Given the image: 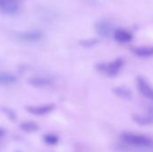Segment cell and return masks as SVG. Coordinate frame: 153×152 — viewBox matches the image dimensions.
Instances as JSON below:
<instances>
[{
    "label": "cell",
    "instance_id": "cell-5",
    "mask_svg": "<svg viewBox=\"0 0 153 152\" xmlns=\"http://www.w3.org/2000/svg\"><path fill=\"white\" fill-rule=\"evenodd\" d=\"M20 11V5L15 0H0V13L6 15H14Z\"/></svg>",
    "mask_w": 153,
    "mask_h": 152
},
{
    "label": "cell",
    "instance_id": "cell-8",
    "mask_svg": "<svg viewBox=\"0 0 153 152\" xmlns=\"http://www.w3.org/2000/svg\"><path fill=\"white\" fill-rule=\"evenodd\" d=\"M43 37V34L39 30H29V31H23L17 33V38L29 42H34L41 39Z\"/></svg>",
    "mask_w": 153,
    "mask_h": 152
},
{
    "label": "cell",
    "instance_id": "cell-14",
    "mask_svg": "<svg viewBox=\"0 0 153 152\" xmlns=\"http://www.w3.org/2000/svg\"><path fill=\"white\" fill-rule=\"evenodd\" d=\"M20 128L25 133H33L39 129V126L36 123L32 121H27V122H23L20 125Z\"/></svg>",
    "mask_w": 153,
    "mask_h": 152
},
{
    "label": "cell",
    "instance_id": "cell-2",
    "mask_svg": "<svg viewBox=\"0 0 153 152\" xmlns=\"http://www.w3.org/2000/svg\"><path fill=\"white\" fill-rule=\"evenodd\" d=\"M125 65V61L121 57H117L113 61L107 63H100L97 65V70L105 75L113 77L119 73Z\"/></svg>",
    "mask_w": 153,
    "mask_h": 152
},
{
    "label": "cell",
    "instance_id": "cell-9",
    "mask_svg": "<svg viewBox=\"0 0 153 152\" xmlns=\"http://www.w3.org/2000/svg\"><path fill=\"white\" fill-rule=\"evenodd\" d=\"M132 52L138 57L148 58L153 56V46H139L132 48Z\"/></svg>",
    "mask_w": 153,
    "mask_h": 152
},
{
    "label": "cell",
    "instance_id": "cell-3",
    "mask_svg": "<svg viewBox=\"0 0 153 152\" xmlns=\"http://www.w3.org/2000/svg\"><path fill=\"white\" fill-rule=\"evenodd\" d=\"M136 86L138 90L143 97L153 100V86L145 77L138 75L136 77Z\"/></svg>",
    "mask_w": 153,
    "mask_h": 152
},
{
    "label": "cell",
    "instance_id": "cell-1",
    "mask_svg": "<svg viewBox=\"0 0 153 152\" xmlns=\"http://www.w3.org/2000/svg\"><path fill=\"white\" fill-rule=\"evenodd\" d=\"M120 140L124 144L131 147L153 148V139L145 134L126 132L120 135Z\"/></svg>",
    "mask_w": 153,
    "mask_h": 152
},
{
    "label": "cell",
    "instance_id": "cell-12",
    "mask_svg": "<svg viewBox=\"0 0 153 152\" xmlns=\"http://www.w3.org/2000/svg\"><path fill=\"white\" fill-rule=\"evenodd\" d=\"M30 84L37 88L47 87L51 84V80L45 77H34L30 80Z\"/></svg>",
    "mask_w": 153,
    "mask_h": 152
},
{
    "label": "cell",
    "instance_id": "cell-6",
    "mask_svg": "<svg viewBox=\"0 0 153 152\" xmlns=\"http://www.w3.org/2000/svg\"><path fill=\"white\" fill-rule=\"evenodd\" d=\"M55 108L53 104H45V105H39V106H29L26 108V111L30 114L34 116H46L52 112Z\"/></svg>",
    "mask_w": 153,
    "mask_h": 152
},
{
    "label": "cell",
    "instance_id": "cell-10",
    "mask_svg": "<svg viewBox=\"0 0 153 152\" xmlns=\"http://www.w3.org/2000/svg\"><path fill=\"white\" fill-rule=\"evenodd\" d=\"M134 122L142 125H147L153 124V112H148L143 115H134L133 116Z\"/></svg>",
    "mask_w": 153,
    "mask_h": 152
},
{
    "label": "cell",
    "instance_id": "cell-16",
    "mask_svg": "<svg viewBox=\"0 0 153 152\" xmlns=\"http://www.w3.org/2000/svg\"><path fill=\"white\" fill-rule=\"evenodd\" d=\"M3 111H4L11 119H15V114H14L11 109H9V108H4Z\"/></svg>",
    "mask_w": 153,
    "mask_h": 152
},
{
    "label": "cell",
    "instance_id": "cell-13",
    "mask_svg": "<svg viewBox=\"0 0 153 152\" xmlns=\"http://www.w3.org/2000/svg\"><path fill=\"white\" fill-rule=\"evenodd\" d=\"M16 82V77L11 73H0V84L1 85H11Z\"/></svg>",
    "mask_w": 153,
    "mask_h": 152
},
{
    "label": "cell",
    "instance_id": "cell-11",
    "mask_svg": "<svg viewBox=\"0 0 153 152\" xmlns=\"http://www.w3.org/2000/svg\"><path fill=\"white\" fill-rule=\"evenodd\" d=\"M113 92L116 96L124 99H132V92L131 90L125 86H117L113 89Z\"/></svg>",
    "mask_w": 153,
    "mask_h": 152
},
{
    "label": "cell",
    "instance_id": "cell-15",
    "mask_svg": "<svg viewBox=\"0 0 153 152\" xmlns=\"http://www.w3.org/2000/svg\"><path fill=\"white\" fill-rule=\"evenodd\" d=\"M43 139H44L45 143H47L48 145H51V146L56 145L59 141L58 136L54 133H47L46 135H44Z\"/></svg>",
    "mask_w": 153,
    "mask_h": 152
},
{
    "label": "cell",
    "instance_id": "cell-4",
    "mask_svg": "<svg viewBox=\"0 0 153 152\" xmlns=\"http://www.w3.org/2000/svg\"><path fill=\"white\" fill-rule=\"evenodd\" d=\"M95 30L97 33L103 38H107L114 32L112 22L107 19L99 20L95 24Z\"/></svg>",
    "mask_w": 153,
    "mask_h": 152
},
{
    "label": "cell",
    "instance_id": "cell-7",
    "mask_svg": "<svg viewBox=\"0 0 153 152\" xmlns=\"http://www.w3.org/2000/svg\"><path fill=\"white\" fill-rule=\"evenodd\" d=\"M113 37L117 42L121 43V44L129 43L134 39V35L132 34V32L126 29H117L114 30Z\"/></svg>",
    "mask_w": 153,
    "mask_h": 152
},
{
    "label": "cell",
    "instance_id": "cell-17",
    "mask_svg": "<svg viewBox=\"0 0 153 152\" xmlns=\"http://www.w3.org/2000/svg\"><path fill=\"white\" fill-rule=\"evenodd\" d=\"M4 134H5V131H4L3 128H0V138H1V137H3Z\"/></svg>",
    "mask_w": 153,
    "mask_h": 152
}]
</instances>
